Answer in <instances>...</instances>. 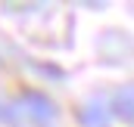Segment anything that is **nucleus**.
Returning a JSON list of instances; mask_svg holds the SVG:
<instances>
[{"label":"nucleus","instance_id":"obj_1","mask_svg":"<svg viewBox=\"0 0 134 127\" xmlns=\"http://www.w3.org/2000/svg\"><path fill=\"white\" fill-rule=\"evenodd\" d=\"M22 105L28 109V115H31L34 121H41V124L53 118V102L44 93H22Z\"/></svg>","mask_w":134,"mask_h":127},{"label":"nucleus","instance_id":"obj_2","mask_svg":"<svg viewBox=\"0 0 134 127\" xmlns=\"http://www.w3.org/2000/svg\"><path fill=\"white\" fill-rule=\"evenodd\" d=\"M112 112L119 115V118H125V121H131L134 118V90H122V93L112 99Z\"/></svg>","mask_w":134,"mask_h":127},{"label":"nucleus","instance_id":"obj_3","mask_svg":"<svg viewBox=\"0 0 134 127\" xmlns=\"http://www.w3.org/2000/svg\"><path fill=\"white\" fill-rule=\"evenodd\" d=\"M81 121H84L87 127H106V112L97 109V105H91V109L81 112Z\"/></svg>","mask_w":134,"mask_h":127}]
</instances>
